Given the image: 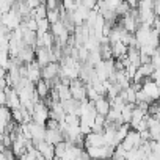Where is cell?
I'll return each instance as SVG.
<instances>
[{"label":"cell","mask_w":160,"mask_h":160,"mask_svg":"<svg viewBox=\"0 0 160 160\" xmlns=\"http://www.w3.org/2000/svg\"><path fill=\"white\" fill-rule=\"evenodd\" d=\"M141 93L144 94V98L149 104L157 102L160 99V90H158V87L155 85V82L152 78H144V82L141 85Z\"/></svg>","instance_id":"1"},{"label":"cell","mask_w":160,"mask_h":160,"mask_svg":"<svg viewBox=\"0 0 160 160\" xmlns=\"http://www.w3.org/2000/svg\"><path fill=\"white\" fill-rule=\"evenodd\" d=\"M49 107L44 104V101H39L38 104H35L33 107V113H32V121L36 122V124H41V126H46L47 119H49Z\"/></svg>","instance_id":"2"},{"label":"cell","mask_w":160,"mask_h":160,"mask_svg":"<svg viewBox=\"0 0 160 160\" xmlns=\"http://www.w3.org/2000/svg\"><path fill=\"white\" fill-rule=\"evenodd\" d=\"M69 90H71V96H72L74 101H77V102L87 101V87H85V83L80 78L71 80Z\"/></svg>","instance_id":"3"},{"label":"cell","mask_w":160,"mask_h":160,"mask_svg":"<svg viewBox=\"0 0 160 160\" xmlns=\"http://www.w3.org/2000/svg\"><path fill=\"white\" fill-rule=\"evenodd\" d=\"M58 75H60V63H49L47 66L41 68V78L50 83V87L53 80L58 78Z\"/></svg>","instance_id":"4"},{"label":"cell","mask_w":160,"mask_h":160,"mask_svg":"<svg viewBox=\"0 0 160 160\" xmlns=\"http://www.w3.org/2000/svg\"><path fill=\"white\" fill-rule=\"evenodd\" d=\"M141 143H143V140H141V137H140V133L137 132V130H132L130 129V132L127 133V137L122 140V148L129 152V151H133V149H138L140 146H141Z\"/></svg>","instance_id":"5"},{"label":"cell","mask_w":160,"mask_h":160,"mask_svg":"<svg viewBox=\"0 0 160 160\" xmlns=\"http://www.w3.org/2000/svg\"><path fill=\"white\" fill-rule=\"evenodd\" d=\"M151 32H152V27H149V25H138L137 32L133 33L135 42H137V47L138 49L148 44V41L151 38Z\"/></svg>","instance_id":"6"},{"label":"cell","mask_w":160,"mask_h":160,"mask_svg":"<svg viewBox=\"0 0 160 160\" xmlns=\"http://www.w3.org/2000/svg\"><path fill=\"white\" fill-rule=\"evenodd\" d=\"M25 69H27V80H28L30 83L36 85L39 80H41V66L35 60V61L25 64Z\"/></svg>","instance_id":"7"},{"label":"cell","mask_w":160,"mask_h":160,"mask_svg":"<svg viewBox=\"0 0 160 160\" xmlns=\"http://www.w3.org/2000/svg\"><path fill=\"white\" fill-rule=\"evenodd\" d=\"M33 146L41 152V155L44 157V160H53L55 158V146L46 143L44 140L42 141H38V143H33Z\"/></svg>","instance_id":"8"},{"label":"cell","mask_w":160,"mask_h":160,"mask_svg":"<svg viewBox=\"0 0 160 160\" xmlns=\"http://www.w3.org/2000/svg\"><path fill=\"white\" fill-rule=\"evenodd\" d=\"M101 146H105V141H104V135H102V133L91 132L90 135L85 137V149H90V148H101Z\"/></svg>","instance_id":"9"},{"label":"cell","mask_w":160,"mask_h":160,"mask_svg":"<svg viewBox=\"0 0 160 160\" xmlns=\"http://www.w3.org/2000/svg\"><path fill=\"white\" fill-rule=\"evenodd\" d=\"M30 127V133H32V140L33 143H38V141H42L44 140V135H46V126H41V124H36V122H30L28 124Z\"/></svg>","instance_id":"10"},{"label":"cell","mask_w":160,"mask_h":160,"mask_svg":"<svg viewBox=\"0 0 160 160\" xmlns=\"http://www.w3.org/2000/svg\"><path fill=\"white\" fill-rule=\"evenodd\" d=\"M5 93H7V107H8L10 110L21 108V99H19V94H18L13 88H7Z\"/></svg>","instance_id":"11"},{"label":"cell","mask_w":160,"mask_h":160,"mask_svg":"<svg viewBox=\"0 0 160 160\" xmlns=\"http://www.w3.org/2000/svg\"><path fill=\"white\" fill-rule=\"evenodd\" d=\"M94 110H96L98 115L107 118V115H108V112H110V101H108L105 96H101L98 101H94Z\"/></svg>","instance_id":"12"},{"label":"cell","mask_w":160,"mask_h":160,"mask_svg":"<svg viewBox=\"0 0 160 160\" xmlns=\"http://www.w3.org/2000/svg\"><path fill=\"white\" fill-rule=\"evenodd\" d=\"M50 90H52L50 83H47L46 80H42V78L35 85V93L38 94V98H39L41 101H44V99H47V98L50 96Z\"/></svg>","instance_id":"13"},{"label":"cell","mask_w":160,"mask_h":160,"mask_svg":"<svg viewBox=\"0 0 160 160\" xmlns=\"http://www.w3.org/2000/svg\"><path fill=\"white\" fill-rule=\"evenodd\" d=\"M18 58L22 64H28L32 61H35V49L33 47H28V46H24L21 49V52L18 53Z\"/></svg>","instance_id":"14"},{"label":"cell","mask_w":160,"mask_h":160,"mask_svg":"<svg viewBox=\"0 0 160 160\" xmlns=\"http://www.w3.org/2000/svg\"><path fill=\"white\" fill-rule=\"evenodd\" d=\"M44 141L49 143V144H52V146H55V144L64 141V137H63V133L60 132V129H58V130H47V129H46Z\"/></svg>","instance_id":"15"},{"label":"cell","mask_w":160,"mask_h":160,"mask_svg":"<svg viewBox=\"0 0 160 160\" xmlns=\"http://www.w3.org/2000/svg\"><path fill=\"white\" fill-rule=\"evenodd\" d=\"M127 60L130 61V64L140 68L141 66V61H140V49L138 47H129L127 49Z\"/></svg>","instance_id":"16"},{"label":"cell","mask_w":160,"mask_h":160,"mask_svg":"<svg viewBox=\"0 0 160 160\" xmlns=\"http://www.w3.org/2000/svg\"><path fill=\"white\" fill-rule=\"evenodd\" d=\"M13 121V116H11V110L7 107V105H3V107H0V124L2 126H8V122H11Z\"/></svg>","instance_id":"17"},{"label":"cell","mask_w":160,"mask_h":160,"mask_svg":"<svg viewBox=\"0 0 160 160\" xmlns=\"http://www.w3.org/2000/svg\"><path fill=\"white\" fill-rule=\"evenodd\" d=\"M135 105L133 104H126L124 108L121 110V118L124 121V124H130V118H132V112H133Z\"/></svg>","instance_id":"18"},{"label":"cell","mask_w":160,"mask_h":160,"mask_svg":"<svg viewBox=\"0 0 160 160\" xmlns=\"http://www.w3.org/2000/svg\"><path fill=\"white\" fill-rule=\"evenodd\" d=\"M69 144H71V141H61V143L55 144V157L63 158L66 151H68V148H69Z\"/></svg>","instance_id":"19"},{"label":"cell","mask_w":160,"mask_h":160,"mask_svg":"<svg viewBox=\"0 0 160 160\" xmlns=\"http://www.w3.org/2000/svg\"><path fill=\"white\" fill-rule=\"evenodd\" d=\"M64 32H68V30L64 28V25H63V22H61V21H58V22H55V24H52V25H50V33H52L55 38L61 36Z\"/></svg>","instance_id":"20"},{"label":"cell","mask_w":160,"mask_h":160,"mask_svg":"<svg viewBox=\"0 0 160 160\" xmlns=\"http://www.w3.org/2000/svg\"><path fill=\"white\" fill-rule=\"evenodd\" d=\"M64 122H66L68 126H80V118H78L77 115H66Z\"/></svg>","instance_id":"21"},{"label":"cell","mask_w":160,"mask_h":160,"mask_svg":"<svg viewBox=\"0 0 160 160\" xmlns=\"http://www.w3.org/2000/svg\"><path fill=\"white\" fill-rule=\"evenodd\" d=\"M46 129L47 130H58L60 129V122L55 121V119H52V118H49L47 122H46Z\"/></svg>","instance_id":"22"},{"label":"cell","mask_w":160,"mask_h":160,"mask_svg":"<svg viewBox=\"0 0 160 160\" xmlns=\"http://www.w3.org/2000/svg\"><path fill=\"white\" fill-rule=\"evenodd\" d=\"M7 105V93L3 90H0V107Z\"/></svg>","instance_id":"23"},{"label":"cell","mask_w":160,"mask_h":160,"mask_svg":"<svg viewBox=\"0 0 160 160\" xmlns=\"http://www.w3.org/2000/svg\"><path fill=\"white\" fill-rule=\"evenodd\" d=\"M154 14H155L157 18H160V0L154 2Z\"/></svg>","instance_id":"24"},{"label":"cell","mask_w":160,"mask_h":160,"mask_svg":"<svg viewBox=\"0 0 160 160\" xmlns=\"http://www.w3.org/2000/svg\"><path fill=\"white\" fill-rule=\"evenodd\" d=\"M0 160H7V158H5V155H3V152H0Z\"/></svg>","instance_id":"25"},{"label":"cell","mask_w":160,"mask_h":160,"mask_svg":"<svg viewBox=\"0 0 160 160\" xmlns=\"http://www.w3.org/2000/svg\"><path fill=\"white\" fill-rule=\"evenodd\" d=\"M53 160H61V158H58V157H55V158H53Z\"/></svg>","instance_id":"26"}]
</instances>
